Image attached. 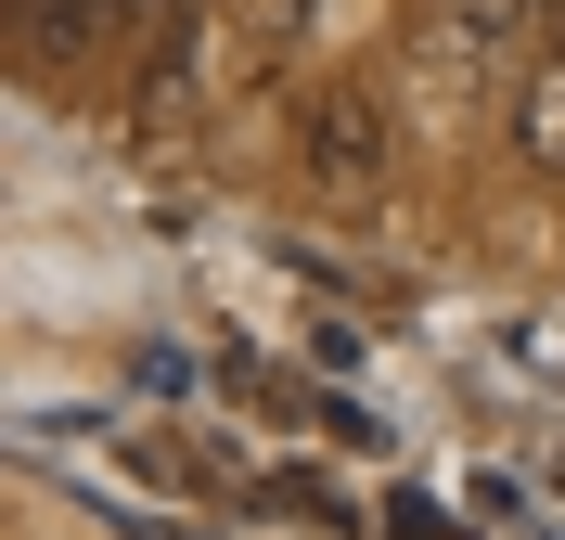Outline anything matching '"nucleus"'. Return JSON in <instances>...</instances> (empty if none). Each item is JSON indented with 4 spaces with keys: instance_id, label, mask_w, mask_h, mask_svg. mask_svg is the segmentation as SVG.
Wrapping results in <instances>:
<instances>
[{
    "instance_id": "obj_1",
    "label": "nucleus",
    "mask_w": 565,
    "mask_h": 540,
    "mask_svg": "<svg viewBox=\"0 0 565 540\" xmlns=\"http://www.w3.org/2000/svg\"><path fill=\"white\" fill-rule=\"evenodd\" d=\"M296 142H309V168H321V180H348V193L386 168V129H373V104H348V91H321V104L296 116Z\"/></svg>"
},
{
    "instance_id": "obj_2",
    "label": "nucleus",
    "mask_w": 565,
    "mask_h": 540,
    "mask_svg": "<svg viewBox=\"0 0 565 540\" xmlns=\"http://www.w3.org/2000/svg\"><path fill=\"white\" fill-rule=\"evenodd\" d=\"M193 65H206V27H193V0H168L154 13V52H141V116H168Z\"/></svg>"
},
{
    "instance_id": "obj_3",
    "label": "nucleus",
    "mask_w": 565,
    "mask_h": 540,
    "mask_svg": "<svg viewBox=\"0 0 565 540\" xmlns=\"http://www.w3.org/2000/svg\"><path fill=\"white\" fill-rule=\"evenodd\" d=\"M514 142H527V168H553V180H565V65H540V77H527V104H514Z\"/></svg>"
}]
</instances>
